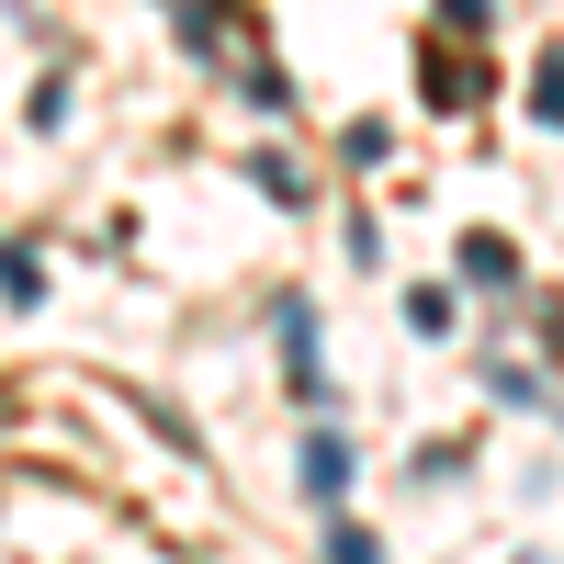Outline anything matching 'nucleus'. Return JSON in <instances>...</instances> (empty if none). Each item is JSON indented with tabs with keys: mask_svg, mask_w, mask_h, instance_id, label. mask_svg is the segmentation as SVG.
Listing matches in <instances>:
<instances>
[{
	"mask_svg": "<svg viewBox=\"0 0 564 564\" xmlns=\"http://www.w3.org/2000/svg\"><path fill=\"white\" fill-rule=\"evenodd\" d=\"M305 497H316V508H339V497H350V441H339V430H316V441H305Z\"/></svg>",
	"mask_w": 564,
	"mask_h": 564,
	"instance_id": "1",
	"label": "nucleus"
},
{
	"mask_svg": "<svg viewBox=\"0 0 564 564\" xmlns=\"http://www.w3.org/2000/svg\"><path fill=\"white\" fill-rule=\"evenodd\" d=\"M463 271H475V282H520V249H508V238H463Z\"/></svg>",
	"mask_w": 564,
	"mask_h": 564,
	"instance_id": "2",
	"label": "nucleus"
},
{
	"mask_svg": "<svg viewBox=\"0 0 564 564\" xmlns=\"http://www.w3.org/2000/svg\"><path fill=\"white\" fill-rule=\"evenodd\" d=\"M531 113H542V124H564V45L531 68Z\"/></svg>",
	"mask_w": 564,
	"mask_h": 564,
	"instance_id": "3",
	"label": "nucleus"
},
{
	"mask_svg": "<svg viewBox=\"0 0 564 564\" xmlns=\"http://www.w3.org/2000/svg\"><path fill=\"white\" fill-rule=\"evenodd\" d=\"M0 294H23V305L45 294V282H34V249H23V238H12V249H0Z\"/></svg>",
	"mask_w": 564,
	"mask_h": 564,
	"instance_id": "4",
	"label": "nucleus"
},
{
	"mask_svg": "<svg viewBox=\"0 0 564 564\" xmlns=\"http://www.w3.org/2000/svg\"><path fill=\"white\" fill-rule=\"evenodd\" d=\"M327 564H384V553H372V531H350V520H339V531H327Z\"/></svg>",
	"mask_w": 564,
	"mask_h": 564,
	"instance_id": "5",
	"label": "nucleus"
}]
</instances>
